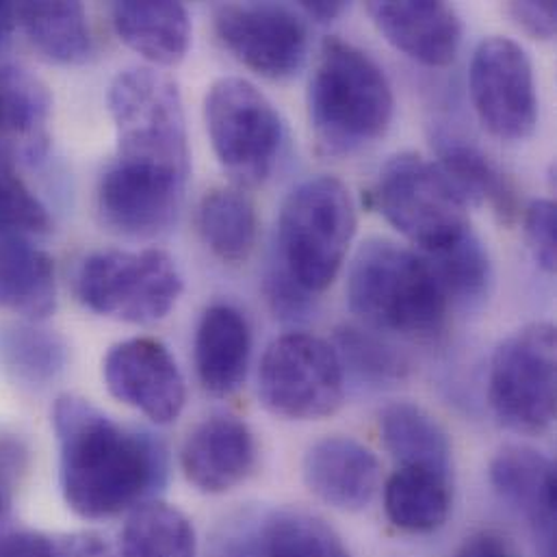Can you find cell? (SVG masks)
Returning <instances> with one entry per match:
<instances>
[{"label":"cell","mask_w":557,"mask_h":557,"mask_svg":"<svg viewBox=\"0 0 557 557\" xmlns=\"http://www.w3.org/2000/svg\"><path fill=\"white\" fill-rule=\"evenodd\" d=\"M50 228L46 205L20 176L15 154L0 144V237L46 235Z\"/></svg>","instance_id":"obj_33"},{"label":"cell","mask_w":557,"mask_h":557,"mask_svg":"<svg viewBox=\"0 0 557 557\" xmlns=\"http://www.w3.org/2000/svg\"><path fill=\"white\" fill-rule=\"evenodd\" d=\"M469 91L484 128L502 141H525L539 124L532 61L521 44L493 35L473 52Z\"/></svg>","instance_id":"obj_11"},{"label":"cell","mask_w":557,"mask_h":557,"mask_svg":"<svg viewBox=\"0 0 557 557\" xmlns=\"http://www.w3.org/2000/svg\"><path fill=\"white\" fill-rule=\"evenodd\" d=\"M54 306L52 259L24 237H0V308L41 321Z\"/></svg>","instance_id":"obj_25"},{"label":"cell","mask_w":557,"mask_h":557,"mask_svg":"<svg viewBox=\"0 0 557 557\" xmlns=\"http://www.w3.org/2000/svg\"><path fill=\"white\" fill-rule=\"evenodd\" d=\"M556 205L552 200H532L523 215L525 242L536 265L554 274L556 272Z\"/></svg>","instance_id":"obj_35"},{"label":"cell","mask_w":557,"mask_h":557,"mask_svg":"<svg viewBox=\"0 0 557 557\" xmlns=\"http://www.w3.org/2000/svg\"><path fill=\"white\" fill-rule=\"evenodd\" d=\"M215 33L239 63L270 81L293 78L308 57L306 22L288 4H220L215 9Z\"/></svg>","instance_id":"obj_12"},{"label":"cell","mask_w":557,"mask_h":557,"mask_svg":"<svg viewBox=\"0 0 557 557\" xmlns=\"http://www.w3.org/2000/svg\"><path fill=\"white\" fill-rule=\"evenodd\" d=\"M454 504V478L419 467H399L384 486L388 521L406 534L441 530Z\"/></svg>","instance_id":"obj_23"},{"label":"cell","mask_w":557,"mask_h":557,"mask_svg":"<svg viewBox=\"0 0 557 557\" xmlns=\"http://www.w3.org/2000/svg\"><path fill=\"white\" fill-rule=\"evenodd\" d=\"M115 163L189 181L191 157L178 85L152 67L122 70L107 94Z\"/></svg>","instance_id":"obj_5"},{"label":"cell","mask_w":557,"mask_h":557,"mask_svg":"<svg viewBox=\"0 0 557 557\" xmlns=\"http://www.w3.org/2000/svg\"><path fill=\"white\" fill-rule=\"evenodd\" d=\"M373 202L382 218L421 255L456 242L469 224V205L436 161L414 152L391 157L375 181Z\"/></svg>","instance_id":"obj_6"},{"label":"cell","mask_w":557,"mask_h":557,"mask_svg":"<svg viewBox=\"0 0 557 557\" xmlns=\"http://www.w3.org/2000/svg\"><path fill=\"white\" fill-rule=\"evenodd\" d=\"M347 304L364 327L412 341L436 338L451 308L425 257L388 239L358 248L347 274Z\"/></svg>","instance_id":"obj_3"},{"label":"cell","mask_w":557,"mask_h":557,"mask_svg":"<svg viewBox=\"0 0 557 557\" xmlns=\"http://www.w3.org/2000/svg\"><path fill=\"white\" fill-rule=\"evenodd\" d=\"M423 257L451 306L473 308L488 297L493 286V263L473 228L465 231L449 246Z\"/></svg>","instance_id":"obj_29"},{"label":"cell","mask_w":557,"mask_h":557,"mask_svg":"<svg viewBox=\"0 0 557 557\" xmlns=\"http://www.w3.org/2000/svg\"><path fill=\"white\" fill-rule=\"evenodd\" d=\"M454 557H519L515 545L497 532H480L465 541Z\"/></svg>","instance_id":"obj_39"},{"label":"cell","mask_w":557,"mask_h":557,"mask_svg":"<svg viewBox=\"0 0 557 557\" xmlns=\"http://www.w3.org/2000/svg\"><path fill=\"white\" fill-rule=\"evenodd\" d=\"M59 482L67 508L98 521L135 510L168 480L165 447L120 425L91 401L61 395L52 406Z\"/></svg>","instance_id":"obj_1"},{"label":"cell","mask_w":557,"mask_h":557,"mask_svg":"<svg viewBox=\"0 0 557 557\" xmlns=\"http://www.w3.org/2000/svg\"><path fill=\"white\" fill-rule=\"evenodd\" d=\"M263 557H351L341 536L321 519L306 512L274 515L261 541Z\"/></svg>","instance_id":"obj_32"},{"label":"cell","mask_w":557,"mask_h":557,"mask_svg":"<svg viewBox=\"0 0 557 557\" xmlns=\"http://www.w3.org/2000/svg\"><path fill=\"white\" fill-rule=\"evenodd\" d=\"M28 469V449L20 438L0 436V519H4Z\"/></svg>","instance_id":"obj_37"},{"label":"cell","mask_w":557,"mask_h":557,"mask_svg":"<svg viewBox=\"0 0 557 557\" xmlns=\"http://www.w3.org/2000/svg\"><path fill=\"white\" fill-rule=\"evenodd\" d=\"M74 288L85 308L144 325L172 312L183 293V276L163 250H100L83 259Z\"/></svg>","instance_id":"obj_7"},{"label":"cell","mask_w":557,"mask_h":557,"mask_svg":"<svg viewBox=\"0 0 557 557\" xmlns=\"http://www.w3.org/2000/svg\"><path fill=\"white\" fill-rule=\"evenodd\" d=\"M17 24L48 61L81 65L94 54V35L81 2H22Z\"/></svg>","instance_id":"obj_26"},{"label":"cell","mask_w":557,"mask_h":557,"mask_svg":"<svg viewBox=\"0 0 557 557\" xmlns=\"http://www.w3.org/2000/svg\"><path fill=\"white\" fill-rule=\"evenodd\" d=\"M196 371L202 388L213 397H228L248 375L252 334L248 319L231 304H213L196 330Z\"/></svg>","instance_id":"obj_19"},{"label":"cell","mask_w":557,"mask_h":557,"mask_svg":"<svg viewBox=\"0 0 557 557\" xmlns=\"http://www.w3.org/2000/svg\"><path fill=\"white\" fill-rule=\"evenodd\" d=\"M196 530L178 508L150 499L131 510L122 557H196Z\"/></svg>","instance_id":"obj_28"},{"label":"cell","mask_w":557,"mask_h":557,"mask_svg":"<svg viewBox=\"0 0 557 557\" xmlns=\"http://www.w3.org/2000/svg\"><path fill=\"white\" fill-rule=\"evenodd\" d=\"M181 467L187 482L200 493L233 491L257 467V441L250 425L233 414L205 419L185 438Z\"/></svg>","instance_id":"obj_16"},{"label":"cell","mask_w":557,"mask_h":557,"mask_svg":"<svg viewBox=\"0 0 557 557\" xmlns=\"http://www.w3.org/2000/svg\"><path fill=\"white\" fill-rule=\"evenodd\" d=\"M556 327L530 323L493 354L488 399L499 423L517 434L541 436L556 421Z\"/></svg>","instance_id":"obj_9"},{"label":"cell","mask_w":557,"mask_h":557,"mask_svg":"<svg viewBox=\"0 0 557 557\" xmlns=\"http://www.w3.org/2000/svg\"><path fill=\"white\" fill-rule=\"evenodd\" d=\"M205 124L218 161L235 183L257 187L272 176L284 124L257 85L239 76L215 81L205 98Z\"/></svg>","instance_id":"obj_8"},{"label":"cell","mask_w":557,"mask_h":557,"mask_svg":"<svg viewBox=\"0 0 557 557\" xmlns=\"http://www.w3.org/2000/svg\"><path fill=\"white\" fill-rule=\"evenodd\" d=\"M356 226L347 185L325 174L308 178L280 209L272 261L304 290L319 295L338 276Z\"/></svg>","instance_id":"obj_4"},{"label":"cell","mask_w":557,"mask_h":557,"mask_svg":"<svg viewBox=\"0 0 557 557\" xmlns=\"http://www.w3.org/2000/svg\"><path fill=\"white\" fill-rule=\"evenodd\" d=\"M334 351L343 373L358 384L384 388L399 384L410 373V360L384 334L364 325H343L334 332Z\"/></svg>","instance_id":"obj_30"},{"label":"cell","mask_w":557,"mask_h":557,"mask_svg":"<svg viewBox=\"0 0 557 557\" xmlns=\"http://www.w3.org/2000/svg\"><path fill=\"white\" fill-rule=\"evenodd\" d=\"M432 141L438 154L436 165L469 207L488 205L502 224H512L517 220V189L506 172L480 146L449 131H436Z\"/></svg>","instance_id":"obj_20"},{"label":"cell","mask_w":557,"mask_h":557,"mask_svg":"<svg viewBox=\"0 0 557 557\" xmlns=\"http://www.w3.org/2000/svg\"><path fill=\"white\" fill-rule=\"evenodd\" d=\"M265 293L274 314L282 321H304L314 310V297L304 290L288 274H284L278 265L272 261L270 272L265 280Z\"/></svg>","instance_id":"obj_36"},{"label":"cell","mask_w":557,"mask_h":557,"mask_svg":"<svg viewBox=\"0 0 557 557\" xmlns=\"http://www.w3.org/2000/svg\"><path fill=\"white\" fill-rule=\"evenodd\" d=\"M109 393L159 425L176 421L187 401L185 377L170 349L150 336L122 341L102 360Z\"/></svg>","instance_id":"obj_14"},{"label":"cell","mask_w":557,"mask_h":557,"mask_svg":"<svg viewBox=\"0 0 557 557\" xmlns=\"http://www.w3.org/2000/svg\"><path fill=\"white\" fill-rule=\"evenodd\" d=\"M306 488L341 512H362L380 488V460L349 436H325L312 443L301 462Z\"/></svg>","instance_id":"obj_17"},{"label":"cell","mask_w":557,"mask_h":557,"mask_svg":"<svg viewBox=\"0 0 557 557\" xmlns=\"http://www.w3.org/2000/svg\"><path fill=\"white\" fill-rule=\"evenodd\" d=\"M198 231L220 261L246 263L259 239L257 207L239 187H215L198 207Z\"/></svg>","instance_id":"obj_27"},{"label":"cell","mask_w":557,"mask_h":557,"mask_svg":"<svg viewBox=\"0 0 557 557\" xmlns=\"http://www.w3.org/2000/svg\"><path fill=\"white\" fill-rule=\"evenodd\" d=\"M495 493L525 519L539 557H556V465L545 454L508 445L491 462Z\"/></svg>","instance_id":"obj_15"},{"label":"cell","mask_w":557,"mask_h":557,"mask_svg":"<svg viewBox=\"0 0 557 557\" xmlns=\"http://www.w3.org/2000/svg\"><path fill=\"white\" fill-rule=\"evenodd\" d=\"M367 13L386 41L412 61L430 67H445L458 57L462 44V20L447 2H369Z\"/></svg>","instance_id":"obj_18"},{"label":"cell","mask_w":557,"mask_h":557,"mask_svg":"<svg viewBox=\"0 0 557 557\" xmlns=\"http://www.w3.org/2000/svg\"><path fill=\"white\" fill-rule=\"evenodd\" d=\"M380 436L399 467L432 469L454 478V451L445 428L421 406L395 401L380 412Z\"/></svg>","instance_id":"obj_24"},{"label":"cell","mask_w":557,"mask_h":557,"mask_svg":"<svg viewBox=\"0 0 557 557\" xmlns=\"http://www.w3.org/2000/svg\"><path fill=\"white\" fill-rule=\"evenodd\" d=\"M510 20L530 37L549 41L556 37L557 4L552 0L545 2H510L506 7Z\"/></svg>","instance_id":"obj_38"},{"label":"cell","mask_w":557,"mask_h":557,"mask_svg":"<svg viewBox=\"0 0 557 557\" xmlns=\"http://www.w3.org/2000/svg\"><path fill=\"white\" fill-rule=\"evenodd\" d=\"M308 122L319 152L351 157L377 144L395 113L384 70L358 46L325 37L308 83Z\"/></svg>","instance_id":"obj_2"},{"label":"cell","mask_w":557,"mask_h":557,"mask_svg":"<svg viewBox=\"0 0 557 557\" xmlns=\"http://www.w3.org/2000/svg\"><path fill=\"white\" fill-rule=\"evenodd\" d=\"M15 26H17V4L0 2V52L11 44Z\"/></svg>","instance_id":"obj_41"},{"label":"cell","mask_w":557,"mask_h":557,"mask_svg":"<svg viewBox=\"0 0 557 557\" xmlns=\"http://www.w3.org/2000/svg\"><path fill=\"white\" fill-rule=\"evenodd\" d=\"M187 183L176 176L111 163L98 183L100 222L126 239H154L174 228Z\"/></svg>","instance_id":"obj_13"},{"label":"cell","mask_w":557,"mask_h":557,"mask_svg":"<svg viewBox=\"0 0 557 557\" xmlns=\"http://www.w3.org/2000/svg\"><path fill=\"white\" fill-rule=\"evenodd\" d=\"M52 98L48 87L28 70L0 67V144L41 159L48 150V122Z\"/></svg>","instance_id":"obj_22"},{"label":"cell","mask_w":557,"mask_h":557,"mask_svg":"<svg viewBox=\"0 0 557 557\" xmlns=\"http://www.w3.org/2000/svg\"><path fill=\"white\" fill-rule=\"evenodd\" d=\"M295 9L301 13V17H308L317 24H330L338 20L349 9V4L341 0H317V2H299Z\"/></svg>","instance_id":"obj_40"},{"label":"cell","mask_w":557,"mask_h":557,"mask_svg":"<svg viewBox=\"0 0 557 557\" xmlns=\"http://www.w3.org/2000/svg\"><path fill=\"white\" fill-rule=\"evenodd\" d=\"M67 347L61 336L35 327L13 325L0 332V367L28 386H46L65 369Z\"/></svg>","instance_id":"obj_31"},{"label":"cell","mask_w":557,"mask_h":557,"mask_svg":"<svg viewBox=\"0 0 557 557\" xmlns=\"http://www.w3.org/2000/svg\"><path fill=\"white\" fill-rule=\"evenodd\" d=\"M0 557H113L109 545L89 532L37 534L20 532L0 536Z\"/></svg>","instance_id":"obj_34"},{"label":"cell","mask_w":557,"mask_h":557,"mask_svg":"<svg viewBox=\"0 0 557 557\" xmlns=\"http://www.w3.org/2000/svg\"><path fill=\"white\" fill-rule=\"evenodd\" d=\"M259 397L288 421L332 417L345 401V373L334 347L306 332L280 336L263 354Z\"/></svg>","instance_id":"obj_10"},{"label":"cell","mask_w":557,"mask_h":557,"mask_svg":"<svg viewBox=\"0 0 557 557\" xmlns=\"http://www.w3.org/2000/svg\"><path fill=\"white\" fill-rule=\"evenodd\" d=\"M111 20L117 37L154 65L172 67L189 52L191 17L181 2H115Z\"/></svg>","instance_id":"obj_21"}]
</instances>
